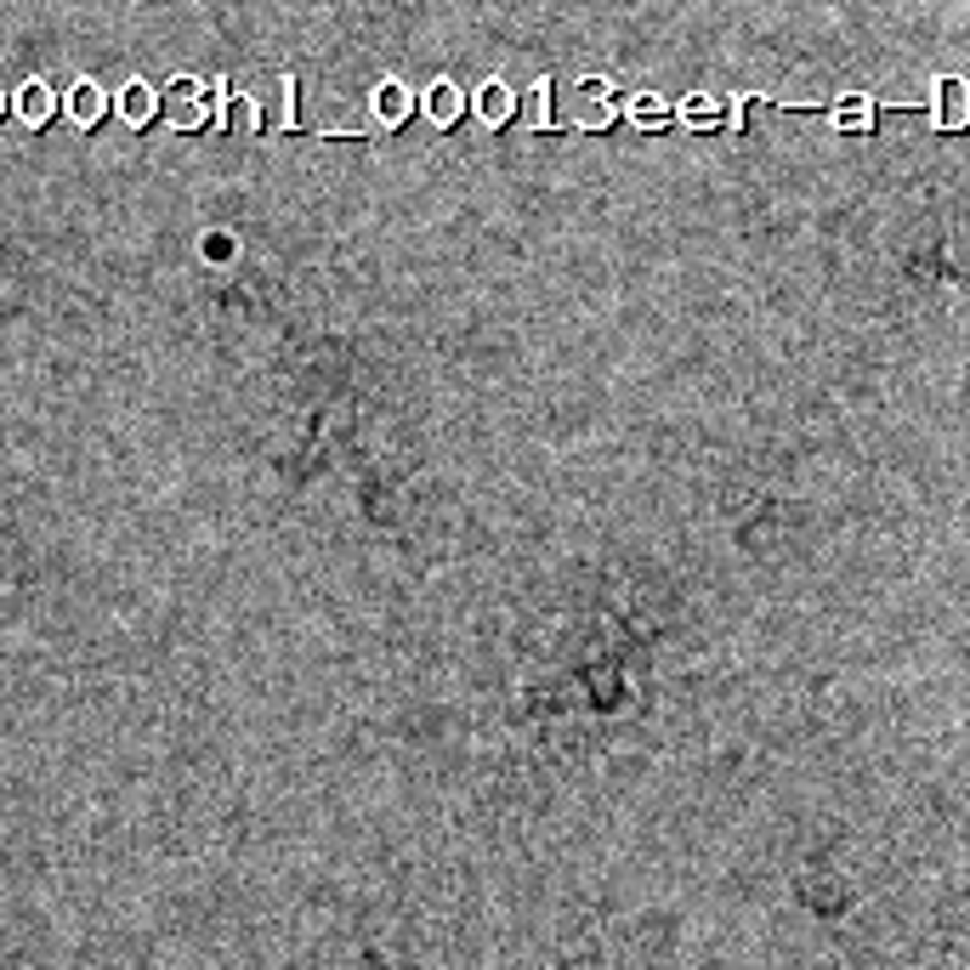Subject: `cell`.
I'll list each match as a JSON object with an SVG mask.
<instances>
[{
    "label": "cell",
    "mask_w": 970,
    "mask_h": 970,
    "mask_svg": "<svg viewBox=\"0 0 970 970\" xmlns=\"http://www.w3.org/2000/svg\"><path fill=\"white\" fill-rule=\"evenodd\" d=\"M681 119L687 126H720V119H732V109L715 103V97H692V103L681 109Z\"/></svg>",
    "instance_id": "cell-11"
},
{
    "label": "cell",
    "mask_w": 970,
    "mask_h": 970,
    "mask_svg": "<svg viewBox=\"0 0 970 970\" xmlns=\"http://www.w3.org/2000/svg\"><path fill=\"white\" fill-rule=\"evenodd\" d=\"M511 114H516V97H511V86H506V80L477 86V119H483V126H506Z\"/></svg>",
    "instance_id": "cell-8"
},
{
    "label": "cell",
    "mask_w": 970,
    "mask_h": 970,
    "mask_svg": "<svg viewBox=\"0 0 970 970\" xmlns=\"http://www.w3.org/2000/svg\"><path fill=\"white\" fill-rule=\"evenodd\" d=\"M119 119H126V126H148V119H154V86L148 80L119 86Z\"/></svg>",
    "instance_id": "cell-10"
},
{
    "label": "cell",
    "mask_w": 970,
    "mask_h": 970,
    "mask_svg": "<svg viewBox=\"0 0 970 970\" xmlns=\"http://www.w3.org/2000/svg\"><path fill=\"white\" fill-rule=\"evenodd\" d=\"M0 114H7V97H0Z\"/></svg>",
    "instance_id": "cell-16"
},
{
    "label": "cell",
    "mask_w": 970,
    "mask_h": 970,
    "mask_svg": "<svg viewBox=\"0 0 970 970\" xmlns=\"http://www.w3.org/2000/svg\"><path fill=\"white\" fill-rule=\"evenodd\" d=\"M460 114H465V91L455 80H432V91H426V119L432 126H455Z\"/></svg>",
    "instance_id": "cell-6"
},
{
    "label": "cell",
    "mask_w": 970,
    "mask_h": 970,
    "mask_svg": "<svg viewBox=\"0 0 970 970\" xmlns=\"http://www.w3.org/2000/svg\"><path fill=\"white\" fill-rule=\"evenodd\" d=\"M664 119H669L664 97H636V103H630V126H641V131H659Z\"/></svg>",
    "instance_id": "cell-12"
},
{
    "label": "cell",
    "mask_w": 970,
    "mask_h": 970,
    "mask_svg": "<svg viewBox=\"0 0 970 970\" xmlns=\"http://www.w3.org/2000/svg\"><path fill=\"white\" fill-rule=\"evenodd\" d=\"M216 86L205 80H193V74H182V80H170L159 91V114L170 119L177 131H199V126H210V114H216Z\"/></svg>",
    "instance_id": "cell-1"
},
{
    "label": "cell",
    "mask_w": 970,
    "mask_h": 970,
    "mask_svg": "<svg viewBox=\"0 0 970 970\" xmlns=\"http://www.w3.org/2000/svg\"><path fill=\"white\" fill-rule=\"evenodd\" d=\"M251 109H256V119H261V131H284L290 119H295V80H290V74H272L267 91L251 97Z\"/></svg>",
    "instance_id": "cell-3"
},
{
    "label": "cell",
    "mask_w": 970,
    "mask_h": 970,
    "mask_svg": "<svg viewBox=\"0 0 970 970\" xmlns=\"http://www.w3.org/2000/svg\"><path fill=\"white\" fill-rule=\"evenodd\" d=\"M52 114H58V91L46 80H23L17 86V119H23V126H46Z\"/></svg>",
    "instance_id": "cell-4"
},
{
    "label": "cell",
    "mask_w": 970,
    "mask_h": 970,
    "mask_svg": "<svg viewBox=\"0 0 970 970\" xmlns=\"http://www.w3.org/2000/svg\"><path fill=\"white\" fill-rule=\"evenodd\" d=\"M228 131H239V137L261 131V119H256V109H251V97H233V103H228Z\"/></svg>",
    "instance_id": "cell-14"
},
{
    "label": "cell",
    "mask_w": 970,
    "mask_h": 970,
    "mask_svg": "<svg viewBox=\"0 0 970 970\" xmlns=\"http://www.w3.org/2000/svg\"><path fill=\"white\" fill-rule=\"evenodd\" d=\"M369 109H375V119H381V126H404V119H409V109H414V97H409V86L381 80V86H375V97H369Z\"/></svg>",
    "instance_id": "cell-5"
},
{
    "label": "cell",
    "mask_w": 970,
    "mask_h": 970,
    "mask_svg": "<svg viewBox=\"0 0 970 970\" xmlns=\"http://www.w3.org/2000/svg\"><path fill=\"white\" fill-rule=\"evenodd\" d=\"M965 114H970V86H965V80H942V86H936V126L959 131Z\"/></svg>",
    "instance_id": "cell-9"
},
{
    "label": "cell",
    "mask_w": 970,
    "mask_h": 970,
    "mask_svg": "<svg viewBox=\"0 0 970 970\" xmlns=\"http://www.w3.org/2000/svg\"><path fill=\"white\" fill-rule=\"evenodd\" d=\"M613 114H618V86H608V80H579L562 97V119L579 131H608Z\"/></svg>",
    "instance_id": "cell-2"
},
{
    "label": "cell",
    "mask_w": 970,
    "mask_h": 970,
    "mask_svg": "<svg viewBox=\"0 0 970 970\" xmlns=\"http://www.w3.org/2000/svg\"><path fill=\"white\" fill-rule=\"evenodd\" d=\"M834 126L863 131V126H868V103H840V109H834Z\"/></svg>",
    "instance_id": "cell-15"
},
{
    "label": "cell",
    "mask_w": 970,
    "mask_h": 970,
    "mask_svg": "<svg viewBox=\"0 0 970 970\" xmlns=\"http://www.w3.org/2000/svg\"><path fill=\"white\" fill-rule=\"evenodd\" d=\"M551 91H557L551 80H539V86L528 91V126H534V131L551 126Z\"/></svg>",
    "instance_id": "cell-13"
},
{
    "label": "cell",
    "mask_w": 970,
    "mask_h": 970,
    "mask_svg": "<svg viewBox=\"0 0 970 970\" xmlns=\"http://www.w3.org/2000/svg\"><path fill=\"white\" fill-rule=\"evenodd\" d=\"M68 114L80 119V126H97V119L109 114V91L97 86V80H74V86H68Z\"/></svg>",
    "instance_id": "cell-7"
}]
</instances>
